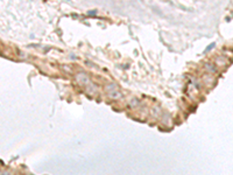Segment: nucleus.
Wrapping results in <instances>:
<instances>
[{
  "instance_id": "1",
  "label": "nucleus",
  "mask_w": 233,
  "mask_h": 175,
  "mask_svg": "<svg viewBox=\"0 0 233 175\" xmlns=\"http://www.w3.org/2000/svg\"><path fill=\"white\" fill-rule=\"evenodd\" d=\"M0 175H8V173H2V174H0Z\"/></svg>"
}]
</instances>
